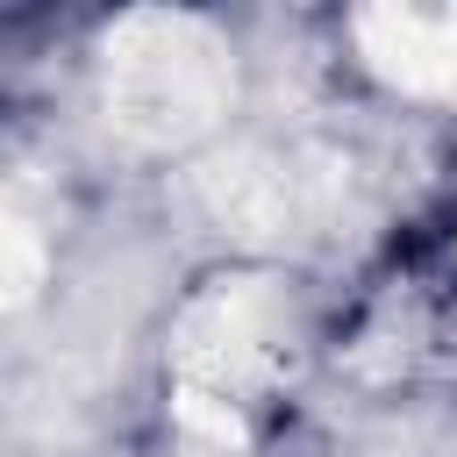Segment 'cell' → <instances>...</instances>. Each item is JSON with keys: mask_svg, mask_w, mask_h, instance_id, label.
<instances>
[{"mask_svg": "<svg viewBox=\"0 0 457 457\" xmlns=\"http://www.w3.org/2000/svg\"><path fill=\"white\" fill-rule=\"evenodd\" d=\"M228 93V50L186 14H129L107 43V114L136 143H186L214 129Z\"/></svg>", "mask_w": 457, "mask_h": 457, "instance_id": "6da1fadb", "label": "cell"}, {"mask_svg": "<svg viewBox=\"0 0 457 457\" xmlns=\"http://www.w3.org/2000/svg\"><path fill=\"white\" fill-rule=\"evenodd\" d=\"M357 36L378 79L457 100V7H371L357 14Z\"/></svg>", "mask_w": 457, "mask_h": 457, "instance_id": "7a4b0ae2", "label": "cell"}, {"mask_svg": "<svg viewBox=\"0 0 457 457\" xmlns=\"http://www.w3.org/2000/svg\"><path fill=\"white\" fill-rule=\"evenodd\" d=\"M271 343H278V307H271V293H264V286H221V293H207V300L193 307L179 357H186L193 371H207V378H243L250 364L271 357Z\"/></svg>", "mask_w": 457, "mask_h": 457, "instance_id": "3957f363", "label": "cell"}, {"mask_svg": "<svg viewBox=\"0 0 457 457\" xmlns=\"http://www.w3.org/2000/svg\"><path fill=\"white\" fill-rule=\"evenodd\" d=\"M179 421L200 428V436H214V443H243V421H236L228 407H214V393H186V400H179Z\"/></svg>", "mask_w": 457, "mask_h": 457, "instance_id": "277c9868", "label": "cell"}]
</instances>
